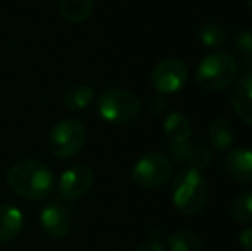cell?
Wrapping results in <instances>:
<instances>
[{
    "label": "cell",
    "instance_id": "30bf717a",
    "mask_svg": "<svg viewBox=\"0 0 252 251\" xmlns=\"http://www.w3.org/2000/svg\"><path fill=\"white\" fill-rule=\"evenodd\" d=\"M170 160L175 164H184L189 169L196 171H204L211 164V151L204 146H197L189 141L186 143H168Z\"/></svg>",
    "mask_w": 252,
    "mask_h": 251
},
{
    "label": "cell",
    "instance_id": "cb8c5ba5",
    "mask_svg": "<svg viewBox=\"0 0 252 251\" xmlns=\"http://www.w3.org/2000/svg\"><path fill=\"white\" fill-rule=\"evenodd\" d=\"M136 251H166V250L158 241H148L144 245H141Z\"/></svg>",
    "mask_w": 252,
    "mask_h": 251
},
{
    "label": "cell",
    "instance_id": "7402d4cb",
    "mask_svg": "<svg viewBox=\"0 0 252 251\" xmlns=\"http://www.w3.org/2000/svg\"><path fill=\"white\" fill-rule=\"evenodd\" d=\"M150 108H151V114H161L166 108L165 95H155L150 100Z\"/></svg>",
    "mask_w": 252,
    "mask_h": 251
},
{
    "label": "cell",
    "instance_id": "9c48e42d",
    "mask_svg": "<svg viewBox=\"0 0 252 251\" xmlns=\"http://www.w3.org/2000/svg\"><path fill=\"white\" fill-rule=\"evenodd\" d=\"M40 225L52 239H63L72 229V217L69 210L60 203H47L40 212Z\"/></svg>",
    "mask_w": 252,
    "mask_h": 251
},
{
    "label": "cell",
    "instance_id": "d6986e66",
    "mask_svg": "<svg viewBox=\"0 0 252 251\" xmlns=\"http://www.w3.org/2000/svg\"><path fill=\"white\" fill-rule=\"evenodd\" d=\"M199 41L206 48L216 50V48L225 47V45L228 43V38H226L225 30H223L220 24L208 23L199 30Z\"/></svg>",
    "mask_w": 252,
    "mask_h": 251
},
{
    "label": "cell",
    "instance_id": "7c38bea8",
    "mask_svg": "<svg viewBox=\"0 0 252 251\" xmlns=\"http://www.w3.org/2000/svg\"><path fill=\"white\" fill-rule=\"evenodd\" d=\"M230 104H232L235 114L247 126H252V72L244 76L233 86L232 95H230Z\"/></svg>",
    "mask_w": 252,
    "mask_h": 251
},
{
    "label": "cell",
    "instance_id": "603a6c76",
    "mask_svg": "<svg viewBox=\"0 0 252 251\" xmlns=\"http://www.w3.org/2000/svg\"><path fill=\"white\" fill-rule=\"evenodd\" d=\"M239 243L242 251H252V227L244 229L239 234Z\"/></svg>",
    "mask_w": 252,
    "mask_h": 251
},
{
    "label": "cell",
    "instance_id": "3957f363",
    "mask_svg": "<svg viewBox=\"0 0 252 251\" xmlns=\"http://www.w3.org/2000/svg\"><path fill=\"white\" fill-rule=\"evenodd\" d=\"M98 115L108 124H129L139 115L141 100L134 91L108 88L101 91L96 104Z\"/></svg>",
    "mask_w": 252,
    "mask_h": 251
},
{
    "label": "cell",
    "instance_id": "5bb4252c",
    "mask_svg": "<svg viewBox=\"0 0 252 251\" xmlns=\"http://www.w3.org/2000/svg\"><path fill=\"white\" fill-rule=\"evenodd\" d=\"M233 140H235V133L233 127L225 119H216L208 127V141L209 146L215 151H226L232 148Z\"/></svg>",
    "mask_w": 252,
    "mask_h": 251
},
{
    "label": "cell",
    "instance_id": "44dd1931",
    "mask_svg": "<svg viewBox=\"0 0 252 251\" xmlns=\"http://www.w3.org/2000/svg\"><path fill=\"white\" fill-rule=\"evenodd\" d=\"M235 48L240 57H252V31L242 30L235 36Z\"/></svg>",
    "mask_w": 252,
    "mask_h": 251
},
{
    "label": "cell",
    "instance_id": "8992f818",
    "mask_svg": "<svg viewBox=\"0 0 252 251\" xmlns=\"http://www.w3.org/2000/svg\"><path fill=\"white\" fill-rule=\"evenodd\" d=\"M173 174V164L166 155L163 153H148L141 157L132 167V181L139 188L155 189L161 188L170 181Z\"/></svg>",
    "mask_w": 252,
    "mask_h": 251
},
{
    "label": "cell",
    "instance_id": "52a82bcc",
    "mask_svg": "<svg viewBox=\"0 0 252 251\" xmlns=\"http://www.w3.org/2000/svg\"><path fill=\"white\" fill-rule=\"evenodd\" d=\"M189 71L184 61L175 57L163 59L151 71V86L158 95H172L180 91L187 83Z\"/></svg>",
    "mask_w": 252,
    "mask_h": 251
},
{
    "label": "cell",
    "instance_id": "d4e9b609",
    "mask_svg": "<svg viewBox=\"0 0 252 251\" xmlns=\"http://www.w3.org/2000/svg\"><path fill=\"white\" fill-rule=\"evenodd\" d=\"M247 5H249L251 9H252V0H247Z\"/></svg>",
    "mask_w": 252,
    "mask_h": 251
},
{
    "label": "cell",
    "instance_id": "ba28073f",
    "mask_svg": "<svg viewBox=\"0 0 252 251\" xmlns=\"http://www.w3.org/2000/svg\"><path fill=\"white\" fill-rule=\"evenodd\" d=\"M94 182V172L88 165H72L60 174L57 193L62 200L72 201L84 196Z\"/></svg>",
    "mask_w": 252,
    "mask_h": 251
},
{
    "label": "cell",
    "instance_id": "6da1fadb",
    "mask_svg": "<svg viewBox=\"0 0 252 251\" xmlns=\"http://www.w3.org/2000/svg\"><path fill=\"white\" fill-rule=\"evenodd\" d=\"M7 184L17 196L40 201L55 188V174L45 162L24 158L10 165L7 171Z\"/></svg>",
    "mask_w": 252,
    "mask_h": 251
},
{
    "label": "cell",
    "instance_id": "5b68a950",
    "mask_svg": "<svg viewBox=\"0 0 252 251\" xmlns=\"http://www.w3.org/2000/svg\"><path fill=\"white\" fill-rule=\"evenodd\" d=\"M86 144V127L77 119H62L48 134L50 151L59 158H70L81 153Z\"/></svg>",
    "mask_w": 252,
    "mask_h": 251
},
{
    "label": "cell",
    "instance_id": "9a60e30c",
    "mask_svg": "<svg viewBox=\"0 0 252 251\" xmlns=\"http://www.w3.org/2000/svg\"><path fill=\"white\" fill-rule=\"evenodd\" d=\"M163 133L168 138V143H186L189 141L192 127H190L189 119L180 112H172L166 115L163 122Z\"/></svg>",
    "mask_w": 252,
    "mask_h": 251
},
{
    "label": "cell",
    "instance_id": "7a4b0ae2",
    "mask_svg": "<svg viewBox=\"0 0 252 251\" xmlns=\"http://www.w3.org/2000/svg\"><path fill=\"white\" fill-rule=\"evenodd\" d=\"M209 198V186L201 171L182 169L175 174L172 186V201L184 215H197L204 210Z\"/></svg>",
    "mask_w": 252,
    "mask_h": 251
},
{
    "label": "cell",
    "instance_id": "ffe728a7",
    "mask_svg": "<svg viewBox=\"0 0 252 251\" xmlns=\"http://www.w3.org/2000/svg\"><path fill=\"white\" fill-rule=\"evenodd\" d=\"M230 215L239 224H252V191L240 193L230 205Z\"/></svg>",
    "mask_w": 252,
    "mask_h": 251
},
{
    "label": "cell",
    "instance_id": "8fae6325",
    "mask_svg": "<svg viewBox=\"0 0 252 251\" xmlns=\"http://www.w3.org/2000/svg\"><path fill=\"white\" fill-rule=\"evenodd\" d=\"M225 171L235 181L252 184V150L247 146H237L228 151L225 158Z\"/></svg>",
    "mask_w": 252,
    "mask_h": 251
},
{
    "label": "cell",
    "instance_id": "4fadbf2b",
    "mask_svg": "<svg viewBox=\"0 0 252 251\" xmlns=\"http://www.w3.org/2000/svg\"><path fill=\"white\" fill-rule=\"evenodd\" d=\"M24 215L14 205H2L0 207V245L10 243L23 232Z\"/></svg>",
    "mask_w": 252,
    "mask_h": 251
},
{
    "label": "cell",
    "instance_id": "277c9868",
    "mask_svg": "<svg viewBox=\"0 0 252 251\" xmlns=\"http://www.w3.org/2000/svg\"><path fill=\"white\" fill-rule=\"evenodd\" d=\"M239 74L237 61L225 52L206 55L196 71L197 84L206 91H221L228 88Z\"/></svg>",
    "mask_w": 252,
    "mask_h": 251
},
{
    "label": "cell",
    "instance_id": "e0dca14e",
    "mask_svg": "<svg viewBox=\"0 0 252 251\" xmlns=\"http://www.w3.org/2000/svg\"><path fill=\"white\" fill-rule=\"evenodd\" d=\"M94 100V90L88 84H74L63 93V105L69 110L81 112L88 108Z\"/></svg>",
    "mask_w": 252,
    "mask_h": 251
},
{
    "label": "cell",
    "instance_id": "2e32d148",
    "mask_svg": "<svg viewBox=\"0 0 252 251\" xmlns=\"http://www.w3.org/2000/svg\"><path fill=\"white\" fill-rule=\"evenodd\" d=\"M94 0H59V12L67 23L79 24L91 16Z\"/></svg>",
    "mask_w": 252,
    "mask_h": 251
},
{
    "label": "cell",
    "instance_id": "ac0fdd59",
    "mask_svg": "<svg viewBox=\"0 0 252 251\" xmlns=\"http://www.w3.org/2000/svg\"><path fill=\"white\" fill-rule=\"evenodd\" d=\"M170 251H201L202 241L201 238L192 231L187 229H179V231L172 232L166 239Z\"/></svg>",
    "mask_w": 252,
    "mask_h": 251
}]
</instances>
